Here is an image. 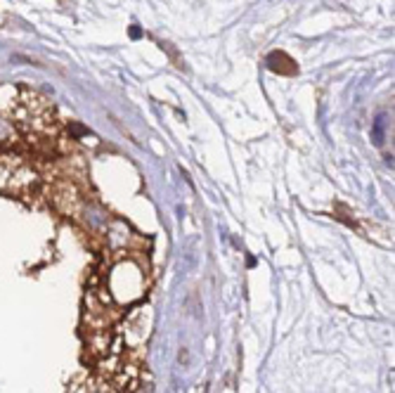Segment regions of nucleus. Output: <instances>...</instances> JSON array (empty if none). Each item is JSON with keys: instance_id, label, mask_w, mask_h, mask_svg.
I'll use <instances>...</instances> for the list:
<instances>
[{"instance_id": "f257e3e1", "label": "nucleus", "mask_w": 395, "mask_h": 393, "mask_svg": "<svg viewBox=\"0 0 395 393\" xmlns=\"http://www.w3.org/2000/svg\"><path fill=\"white\" fill-rule=\"evenodd\" d=\"M145 294V275L143 268L133 261H121L111 268L109 275V299L125 306V303H135L138 299H143Z\"/></svg>"}, {"instance_id": "f03ea898", "label": "nucleus", "mask_w": 395, "mask_h": 393, "mask_svg": "<svg viewBox=\"0 0 395 393\" xmlns=\"http://www.w3.org/2000/svg\"><path fill=\"white\" fill-rule=\"evenodd\" d=\"M152 310L147 306H140L135 310H130L128 317L123 320L121 335L125 339L128 348H143L149 339V332H152Z\"/></svg>"}]
</instances>
